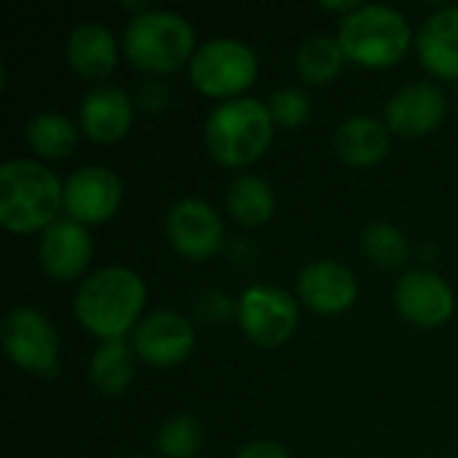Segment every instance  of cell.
<instances>
[{
	"label": "cell",
	"instance_id": "603a6c76",
	"mask_svg": "<svg viewBox=\"0 0 458 458\" xmlns=\"http://www.w3.org/2000/svg\"><path fill=\"white\" fill-rule=\"evenodd\" d=\"M346 62V54L333 35H311L295 51V67L306 83L333 81Z\"/></svg>",
	"mask_w": 458,
	"mask_h": 458
},
{
	"label": "cell",
	"instance_id": "f546056e",
	"mask_svg": "<svg viewBox=\"0 0 458 458\" xmlns=\"http://www.w3.org/2000/svg\"><path fill=\"white\" fill-rule=\"evenodd\" d=\"M357 5H360L357 0H344V3H341V0H322V8H330V11H344V16H346V13H352Z\"/></svg>",
	"mask_w": 458,
	"mask_h": 458
},
{
	"label": "cell",
	"instance_id": "5bb4252c",
	"mask_svg": "<svg viewBox=\"0 0 458 458\" xmlns=\"http://www.w3.org/2000/svg\"><path fill=\"white\" fill-rule=\"evenodd\" d=\"M448 99L437 83L413 81L400 86L386 102V126L403 137H424L445 118Z\"/></svg>",
	"mask_w": 458,
	"mask_h": 458
},
{
	"label": "cell",
	"instance_id": "6da1fadb",
	"mask_svg": "<svg viewBox=\"0 0 458 458\" xmlns=\"http://www.w3.org/2000/svg\"><path fill=\"white\" fill-rule=\"evenodd\" d=\"M145 298L148 287L142 276L129 266L113 263L91 271L81 282L72 298V311L78 322L102 341L126 338V333L142 319Z\"/></svg>",
	"mask_w": 458,
	"mask_h": 458
},
{
	"label": "cell",
	"instance_id": "e0dca14e",
	"mask_svg": "<svg viewBox=\"0 0 458 458\" xmlns=\"http://www.w3.org/2000/svg\"><path fill=\"white\" fill-rule=\"evenodd\" d=\"M416 48L429 72L458 78V5H440L421 21Z\"/></svg>",
	"mask_w": 458,
	"mask_h": 458
},
{
	"label": "cell",
	"instance_id": "484cf974",
	"mask_svg": "<svg viewBox=\"0 0 458 458\" xmlns=\"http://www.w3.org/2000/svg\"><path fill=\"white\" fill-rule=\"evenodd\" d=\"M268 110L279 126H301L311 115V97L301 86H282L268 97Z\"/></svg>",
	"mask_w": 458,
	"mask_h": 458
},
{
	"label": "cell",
	"instance_id": "ac0fdd59",
	"mask_svg": "<svg viewBox=\"0 0 458 458\" xmlns=\"http://www.w3.org/2000/svg\"><path fill=\"white\" fill-rule=\"evenodd\" d=\"M70 67L83 78H105L118 62V40L102 21H81L64 43Z\"/></svg>",
	"mask_w": 458,
	"mask_h": 458
},
{
	"label": "cell",
	"instance_id": "4316f807",
	"mask_svg": "<svg viewBox=\"0 0 458 458\" xmlns=\"http://www.w3.org/2000/svg\"><path fill=\"white\" fill-rule=\"evenodd\" d=\"M199 314L204 319H209V322H223L231 314V298L223 295V293L209 290V293H204L199 298Z\"/></svg>",
	"mask_w": 458,
	"mask_h": 458
},
{
	"label": "cell",
	"instance_id": "30bf717a",
	"mask_svg": "<svg viewBox=\"0 0 458 458\" xmlns=\"http://www.w3.org/2000/svg\"><path fill=\"white\" fill-rule=\"evenodd\" d=\"M193 344H196L193 322L172 309H156L145 314L131 330L134 354L153 368L180 365L193 352Z\"/></svg>",
	"mask_w": 458,
	"mask_h": 458
},
{
	"label": "cell",
	"instance_id": "7a4b0ae2",
	"mask_svg": "<svg viewBox=\"0 0 458 458\" xmlns=\"http://www.w3.org/2000/svg\"><path fill=\"white\" fill-rule=\"evenodd\" d=\"M64 207V182L35 158H11L0 166V223L13 233L48 228Z\"/></svg>",
	"mask_w": 458,
	"mask_h": 458
},
{
	"label": "cell",
	"instance_id": "d6986e66",
	"mask_svg": "<svg viewBox=\"0 0 458 458\" xmlns=\"http://www.w3.org/2000/svg\"><path fill=\"white\" fill-rule=\"evenodd\" d=\"M333 145L344 164L370 166L389 153V126L373 115H349L335 129Z\"/></svg>",
	"mask_w": 458,
	"mask_h": 458
},
{
	"label": "cell",
	"instance_id": "9c48e42d",
	"mask_svg": "<svg viewBox=\"0 0 458 458\" xmlns=\"http://www.w3.org/2000/svg\"><path fill=\"white\" fill-rule=\"evenodd\" d=\"M164 231L172 247L191 260L212 258L223 247V239H225L223 217L209 201L199 196L177 199L166 212Z\"/></svg>",
	"mask_w": 458,
	"mask_h": 458
},
{
	"label": "cell",
	"instance_id": "8992f818",
	"mask_svg": "<svg viewBox=\"0 0 458 458\" xmlns=\"http://www.w3.org/2000/svg\"><path fill=\"white\" fill-rule=\"evenodd\" d=\"M193 86L209 97H244L258 78V54L239 38H212L201 43L188 64Z\"/></svg>",
	"mask_w": 458,
	"mask_h": 458
},
{
	"label": "cell",
	"instance_id": "7c38bea8",
	"mask_svg": "<svg viewBox=\"0 0 458 458\" xmlns=\"http://www.w3.org/2000/svg\"><path fill=\"white\" fill-rule=\"evenodd\" d=\"M394 303L400 314L419 327H440L451 319L456 298L451 284L429 268H411L397 279Z\"/></svg>",
	"mask_w": 458,
	"mask_h": 458
},
{
	"label": "cell",
	"instance_id": "2e32d148",
	"mask_svg": "<svg viewBox=\"0 0 458 458\" xmlns=\"http://www.w3.org/2000/svg\"><path fill=\"white\" fill-rule=\"evenodd\" d=\"M134 118V99L115 83H102L81 99V126L97 142L121 140Z\"/></svg>",
	"mask_w": 458,
	"mask_h": 458
},
{
	"label": "cell",
	"instance_id": "f1b7e54d",
	"mask_svg": "<svg viewBox=\"0 0 458 458\" xmlns=\"http://www.w3.org/2000/svg\"><path fill=\"white\" fill-rule=\"evenodd\" d=\"M166 99H169L166 83H161V81H148V83H142V89H140V105H142L145 110H158V107H164Z\"/></svg>",
	"mask_w": 458,
	"mask_h": 458
},
{
	"label": "cell",
	"instance_id": "cb8c5ba5",
	"mask_svg": "<svg viewBox=\"0 0 458 458\" xmlns=\"http://www.w3.org/2000/svg\"><path fill=\"white\" fill-rule=\"evenodd\" d=\"M360 244H362V252L381 268L403 266L408 258V250H411L408 236L394 223H386V220H376V223L365 225Z\"/></svg>",
	"mask_w": 458,
	"mask_h": 458
},
{
	"label": "cell",
	"instance_id": "44dd1931",
	"mask_svg": "<svg viewBox=\"0 0 458 458\" xmlns=\"http://www.w3.org/2000/svg\"><path fill=\"white\" fill-rule=\"evenodd\" d=\"M89 378L102 394H121L134 378V349L126 338L102 341L91 357Z\"/></svg>",
	"mask_w": 458,
	"mask_h": 458
},
{
	"label": "cell",
	"instance_id": "52a82bcc",
	"mask_svg": "<svg viewBox=\"0 0 458 458\" xmlns=\"http://www.w3.org/2000/svg\"><path fill=\"white\" fill-rule=\"evenodd\" d=\"M3 349L21 370L48 376L59 362V333L51 319L32 306H13L3 319Z\"/></svg>",
	"mask_w": 458,
	"mask_h": 458
},
{
	"label": "cell",
	"instance_id": "4dcf8cb0",
	"mask_svg": "<svg viewBox=\"0 0 458 458\" xmlns=\"http://www.w3.org/2000/svg\"><path fill=\"white\" fill-rule=\"evenodd\" d=\"M129 458H142V456H129Z\"/></svg>",
	"mask_w": 458,
	"mask_h": 458
},
{
	"label": "cell",
	"instance_id": "ffe728a7",
	"mask_svg": "<svg viewBox=\"0 0 458 458\" xmlns=\"http://www.w3.org/2000/svg\"><path fill=\"white\" fill-rule=\"evenodd\" d=\"M225 207L242 225H263L276 209L274 188L258 174H239L225 191Z\"/></svg>",
	"mask_w": 458,
	"mask_h": 458
},
{
	"label": "cell",
	"instance_id": "7402d4cb",
	"mask_svg": "<svg viewBox=\"0 0 458 458\" xmlns=\"http://www.w3.org/2000/svg\"><path fill=\"white\" fill-rule=\"evenodd\" d=\"M30 148L43 158H64L78 145V126L56 110L35 113L24 129Z\"/></svg>",
	"mask_w": 458,
	"mask_h": 458
},
{
	"label": "cell",
	"instance_id": "d4e9b609",
	"mask_svg": "<svg viewBox=\"0 0 458 458\" xmlns=\"http://www.w3.org/2000/svg\"><path fill=\"white\" fill-rule=\"evenodd\" d=\"M204 445L201 421L191 413L169 416L156 435V448L164 458H193Z\"/></svg>",
	"mask_w": 458,
	"mask_h": 458
},
{
	"label": "cell",
	"instance_id": "277c9868",
	"mask_svg": "<svg viewBox=\"0 0 458 458\" xmlns=\"http://www.w3.org/2000/svg\"><path fill=\"white\" fill-rule=\"evenodd\" d=\"M193 24L169 8L137 11L123 30V54L145 72H174L196 54Z\"/></svg>",
	"mask_w": 458,
	"mask_h": 458
},
{
	"label": "cell",
	"instance_id": "8fae6325",
	"mask_svg": "<svg viewBox=\"0 0 458 458\" xmlns=\"http://www.w3.org/2000/svg\"><path fill=\"white\" fill-rule=\"evenodd\" d=\"M123 185L118 174L102 164H83L64 180V209L67 217L91 225L110 220L121 204Z\"/></svg>",
	"mask_w": 458,
	"mask_h": 458
},
{
	"label": "cell",
	"instance_id": "9a60e30c",
	"mask_svg": "<svg viewBox=\"0 0 458 458\" xmlns=\"http://www.w3.org/2000/svg\"><path fill=\"white\" fill-rule=\"evenodd\" d=\"M298 295L309 309L319 314H341L357 301L360 284L349 266L341 260L319 258L298 274Z\"/></svg>",
	"mask_w": 458,
	"mask_h": 458
},
{
	"label": "cell",
	"instance_id": "5b68a950",
	"mask_svg": "<svg viewBox=\"0 0 458 458\" xmlns=\"http://www.w3.org/2000/svg\"><path fill=\"white\" fill-rule=\"evenodd\" d=\"M411 21L386 3H360L338 24V43L346 59L365 67H389L408 54Z\"/></svg>",
	"mask_w": 458,
	"mask_h": 458
},
{
	"label": "cell",
	"instance_id": "83f0119b",
	"mask_svg": "<svg viewBox=\"0 0 458 458\" xmlns=\"http://www.w3.org/2000/svg\"><path fill=\"white\" fill-rule=\"evenodd\" d=\"M233 458H290V454L276 440H252V443L242 445Z\"/></svg>",
	"mask_w": 458,
	"mask_h": 458
},
{
	"label": "cell",
	"instance_id": "ba28073f",
	"mask_svg": "<svg viewBox=\"0 0 458 458\" xmlns=\"http://www.w3.org/2000/svg\"><path fill=\"white\" fill-rule=\"evenodd\" d=\"M242 330L258 346H279L298 327V301L274 284H250L236 303Z\"/></svg>",
	"mask_w": 458,
	"mask_h": 458
},
{
	"label": "cell",
	"instance_id": "3957f363",
	"mask_svg": "<svg viewBox=\"0 0 458 458\" xmlns=\"http://www.w3.org/2000/svg\"><path fill=\"white\" fill-rule=\"evenodd\" d=\"M274 126L268 102L258 97H233L209 110L204 142L215 161L225 166H247L271 145Z\"/></svg>",
	"mask_w": 458,
	"mask_h": 458
},
{
	"label": "cell",
	"instance_id": "4fadbf2b",
	"mask_svg": "<svg viewBox=\"0 0 458 458\" xmlns=\"http://www.w3.org/2000/svg\"><path fill=\"white\" fill-rule=\"evenodd\" d=\"M94 255L91 236L83 223L72 217H56L38 239V260L51 279L70 282L86 274Z\"/></svg>",
	"mask_w": 458,
	"mask_h": 458
}]
</instances>
